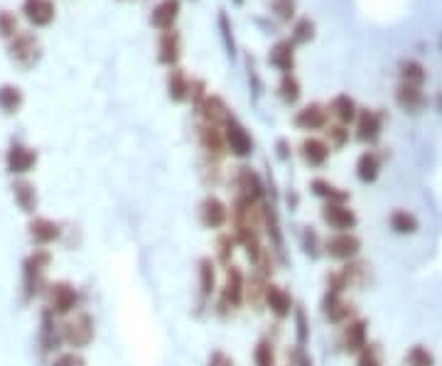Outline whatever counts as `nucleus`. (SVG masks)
<instances>
[{"label": "nucleus", "instance_id": "23", "mask_svg": "<svg viewBox=\"0 0 442 366\" xmlns=\"http://www.w3.org/2000/svg\"><path fill=\"white\" fill-rule=\"evenodd\" d=\"M300 158H302V163L307 165V168H312V170H322L327 163H330V158H332V150H330V145H327L322 138H317V136H307L305 140L300 142Z\"/></svg>", "mask_w": 442, "mask_h": 366}, {"label": "nucleus", "instance_id": "30", "mask_svg": "<svg viewBox=\"0 0 442 366\" xmlns=\"http://www.w3.org/2000/svg\"><path fill=\"white\" fill-rule=\"evenodd\" d=\"M268 64L278 69L280 74L295 71V45L290 40H278L268 52Z\"/></svg>", "mask_w": 442, "mask_h": 366}, {"label": "nucleus", "instance_id": "38", "mask_svg": "<svg viewBox=\"0 0 442 366\" xmlns=\"http://www.w3.org/2000/svg\"><path fill=\"white\" fill-rule=\"evenodd\" d=\"M300 249L310 261L322 258V236H320V231H317V226H312V224L302 226L300 229Z\"/></svg>", "mask_w": 442, "mask_h": 366}, {"label": "nucleus", "instance_id": "1", "mask_svg": "<svg viewBox=\"0 0 442 366\" xmlns=\"http://www.w3.org/2000/svg\"><path fill=\"white\" fill-rule=\"evenodd\" d=\"M54 263L52 249H32L20 263V285H17V298L20 305H32L45 295V288L50 283V268Z\"/></svg>", "mask_w": 442, "mask_h": 366}, {"label": "nucleus", "instance_id": "3", "mask_svg": "<svg viewBox=\"0 0 442 366\" xmlns=\"http://www.w3.org/2000/svg\"><path fill=\"white\" fill-rule=\"evenodd\" d=\"M45 310H50L57 320H66L69 315L79 312L84 307V293L77 283H71V280H50L45 288Z\"/></svg>", "mask_w": 442, "mask_h": 366}, {"label": "nucleus", "instance_id": "46", "mask_svg": "<svg viewBox=\"0 0 442 366\" xmlns=\"http://www.w3.org/2000/svg\"><path fill=\"white\" fill-rule=\"evenodd\" d=\"M47 366H89L87 356L82 351H71V349H61L59 354H54Z\"/></svg>", "mask_w": 442, "mask_h": 366}, {"label": "nucleus", "instance_id": "27", "mask_svg": "<svg viewBox=\"0 0 442 366\" xmlns=\"http://www.w3.org/2000/svg\"><path fill=\"white\" fill-rule=\"evenodd\" d=\"M22 15L35 27H47L54 22L57 8L52 0H25V3H22Z\"/></svg>", "mask_w": 442, "mask_h": 366}, {"label": "nucleus", "instance_id": "37", "mask_svg": "<svg viewBox=\"0 0 442 366\" xmlns=\"http://www.w3.org/2000/svg\"><path fill=\"white\" fill-rule=\"evenodd\" d=\"M278 98L285 106H297L302 98V84L295 74H280L278 82Z\"/></svg>", "mask_w": 442, "mask_h": 366}, {"label": "nucleus", "instance_id": "32", "mask_svg": "<svg viewBox=\"0 0 442 366\" xmlns=\"http://www.w3.org/2000/svg\"><path fill=\"white\" fill-rule=\"evenodd\" d=\"M327 113L334 118V123L349 126V123H354L356 116H359V106H356V101L349 94H337V96L327 103Z\"/></svg>", "mask_w": 442, "mask_h": 366}, {"label": "nucleus", "instance_id": "18", "mask_svg": "<svg viewBox=\"0 0 442 366\" xmlns=\"http://www.w3.org/2000/svg\"><path fill=\"white\" fill-rule=\"evenodd\" d=\"M197 142L204 150L207 160L221 163L226 158V145H224V131L221 126H212V123L197 121Z\"/></svg>", "mask_w": 442, "mask_h": 366}, {"label": "nucleus", "instance_id": "20", "mask_svg": "<svg viewBox=\"0 0 442 366\" xmlns=\"http://www.w3.org/2000/svg\"><path fill=\"white\" fill-rule=\"evenodd\" d=\"M13 202L20 209L25 217H35L37 209H40V194H37V184L27 177H15L10 184Z\"/></svg>", "mask_w": 442, "mask_h": 366}, {"label": "nucleus", "instance_id": "31", "mask_svg": "<svg viewBox=\"0 0 442 366\" xmlns=\"http://www.w3.org/2000/svg\"><path fill=\"white\" fill-rule=\"evenodd\" d=\"M307 189H310L312 197H317L322 204H327V202H351L349 189L337 187L334 182H330V180H325V177H312L310 187Z\"/></svg>", "mask_w": 442, "mask_h": 366}, {"label": "nucleus", "instance_id": "53", "mask_svg": "<svg viewBox=\"0 0 442 366\" xmlns=\"http://www.w3.org/2000/svg\"><path fill=\"white\" fill-rule=\"evenodd\" d=\"M275 155H278L280 163H288V160L293 158V148H290V142L285 140V138L275 140Z\"/></svg>", "mask_w": 442, "mask_h": 366}, {"label": "nucleus", "instance_id": "49", "mask_svg": "<svg viewBox=\"0 0 442 366\" xmlns=\"http://www.w3.org/2000/svg\"><path fill=\"white\" fill-rule=\"evenodd\" d=\"M285 361H288V366H315V359L310 356V351L297 344H293L285 351Z\"/></svg>", "mask_w": 442, "mask_h": 366}, {"label": "nucleus", "instance_id": "42", "mask_svg": "<svg viewBox=\"0 0 442 366\" xmlns=\"http://www.w3.org/2000/svg\"><path fill=\"white\" fill-rule=\"evenodd\" d=\"M322 133H325V138H322V140L330 145L332 153H334V150H344L346 145H349V140H351L349 126H341V123H327V128Z\"/></svg>", "mask_w": 442, "mask_h": 366}, {"label": "nucleus", "instance_id": "11", "mask_svg": "<svg viewBox=\"0 0 442 366\" xmlns=\"http://www.w3.org/2000/svg\"><path fill=\"white\" fill-rule=\"evenodd\" d=\"M61 234H64V224L57 219L40 217V214L27 219V239L32 249H52L61 241Z\"/></svg>", "mask_w": 442, "mask_h": 366}, {"label": "nucleus", "instance_id": "4", "mask_svg": "<svg viewBox=\"0 0 442 366\" xmlns=\"http://www.w3.org/2000/svg\"><path fill=\"white\" fill-rule=\"evenodd\" d=\"M96 339V317L87 310H79L61 320V344L64 349L84 351Z\"/></svg>", "mask_w": 442, "mask_h": 366}, {"label": "nucleus", "instance_id": "34", "mask_svg": "<svg viewBox=\"0 0 442 366\" xmlns=\"http://www.w3.org/2000/svg\"><path fill=\"white\" fill-rule=\"evenodd\" d=\"M388 229L398 236H413L420 229V219L413 212H408V209H393L388 214Z\"/></svg>", "mask_w": 442, "mask_h": 366}, {"label": "nucleus", "instance_id": "51", "mask_svg": "<svg viewBox=\"0 0 442 366\" xmlns=\"http://www.w3.org/2000/svg\"><path fill=\"white\" fill-rule=\"evenodd\" d=\"M207 96H209L207 82H204V79H192V82H189V98H187V101L192 103V108H197Z\"/></svg>", "mask_w": 442, "mask_h": 366}, {"label": "nucleus", "instance_id": "29", "mask_svg": "<svg viewBox=\"0 0 442 366\" xmlns=\"http://www.w3.org/2000/svg\"><path fill=\"white\" fill-rule=\"evenodd\" d=\"M236 251H239V244H236L234 234H231L229 229H224V231H219V234L214 236V249L209 256H212L214 263H216L219 268H226V265L234 263Z\"/></svg>", "mask_w": 442, "mask_h": 366}, {"label": "nucleus", "instance_id": "7", "mask_svg": "<svg viewBox=\"0 0 442 366\" xmlns=\"http://www.w3.org/2000/svg\"><path fill=\"white\" fill-rule=\"evenodd\" d=\"M364 241L356 231H330L322 239V256H327L334 263H346L361 256Z\"/></svg>", "mask_w": 442, "mask_h": 366}, {"label": "nucleus", "instance_id": "47", "mask_svg": "<svg viewBox=\"0 0 442 366\" xmlns=\"http://www.w3.org/2000/svg\"><path fill=\"white\" fill-rule=\"evenodd\" d=\"M270 13H273L280 22H290L295 20L297 3H295V0H270Z\"/></svg>", "mask_w": 442, "mask_h": 366}, {"label": "nucleus", "instance_id": "9", "mask_svg": "<svg viewBox=\"0 0 442 366\" xmlns=\"http://www.w3.org/2000/svg\"><path fill=\"white\" fill-rule=\"evenodd\" d=\"M224 145H226V155H231V158L236 160H249L251 155H253V136H251V131L244 126V123L239 121L236 116H231L229 121L224 123Z\"/></svg>", "mask_w": 442, "mask_h": 366}, {"label": "nucleus", "instance_id": "2", "mask_svg": "<svg viewBox=\"0 0 442 366\" xmlns=\"http://www.w3.org/2000/svg\"><path fill=\"white\" fill-rule=\"evenodd\" d=\"M244 307H246V270L241 265L231 263L224 268V278L219 280V293L214 298L209 312L214 317H219V320H229V317H234Z\"/></svg>", "mask_w": 442, "mask_h": 366}, {"label": "nucleus", "instance_id": "41", "mask_svg": "<svg viewBox=\"0 0 442 366\" xmlns=\"http://www.w3.org/2000/svg\"><path fill=\"white\" fill-rule=\"evenodd\" d=\"M398 71H401V84H411V87H422V84L427 82L425 66H422L418 59H403L401 66H398Z\"/></svg>", "mask_w": 442, "mask_h": 366}, {"label": "nucleus", "instance_id": "25", "mask_svg": "<svg viewBox=\"0 0 442 366\" xmlns=\"http://www.w3.org/2000/svg\"><path fill=\"white\" fill-rule=\"evenodd\" d=\"M383 170V155L376 153V150H364L356 160V180L361 184H374L378 177H381Z\"/></svg>", "mask_w": 442, "mask_h": 366}, {"label": "nucleus", "instance_id": "5", "mask_svg": "<svg viewBox=\"0 0 442 366\" xmlns=\"http://www.w3.org/2000/svg\"><path fill=\"white\" fill-rule=\"evenodd\" d=\"M197 273V298H194V317H202L209 312L214 298L219 293V265L214 263L212 256H199L194 263Z\"/></svg>", "mask_w": 442, "mask_h": 366}, {"label": "nucleus", "instance_id": "40", "mask_svg": "<svg viewBox=\"0 0 442 366\" xmlns=\"http://www.w3.org/2000/svg\"><path fill=\"white\" fill-rule=\"evenodd\" d=\"M253 366H278V351H275V339L273 337H260L253 346Z\"/></svg>", "mask_w": 442, "mask_h": 366}, {"label": "nucleus", "instance_id": "6", "mask_svg": "<svg viewBox=\"0 0 442 366\" xmlns=\"http://www.w3.org/2000/svg\"><path fill=\"white\" fill-rule=\"evenodd\" d=\"M35 349L37 356H40L42 364L52 359L54 354H59L64 349L61 344V320H57L50 310L42 307L40 310V320H37V335H35Z\"/></svg>", "mask_w": 442, "mask_h": 366}, {"label": "nucleus", "instance_id": "28", "mask_svg": "<svg viewBox=\"0 0 442 366\" xmlns=\"http://www.w3.org/2000/svg\"><path fill=\"white\" fill-rule=\"evenodd\" d=\"M337 270H339L346 290L349 288H366V285H369V278H371V265L366 263V261H361V258L346 261V263H341Z\"/></svg>", "mask_w": 442, "mask_h": 366}, {"label": "nucleus", "instance_id": "52", "mask_svg": "<svg viewBox=\"0 0 442 366\" xmlns=\"http://www.w3.org/2000/svg\"><path fill=\"white\" fill-rule=\"evenodd\" d=\"M207 366H236V361H234V356H231L229 351L214 349L212 354H209V359H207Z\"/></svg>", "mask_w": 442, "mask_h": 366}, {"label": "nucleus", "instance_id": "35", "mask_svg": "<svg viewBox=\"0 0 442 366\" xmlns=\"http://www.w3.org/2000/svg\"><path fill=\"white\" fill-rule=\"evenodd\" d=\"M189 82L192 79L187 77V71L179 69V66H172L168 71V96L170 101L175 103H184L189 98Z\"/></svg>", "mask_w": 442, "mask_h": 366}, {"label": "nucleus", "instance_id": "14", "mask_svg": "<svg viewBox=\"0 0 442 366\" xmlns=\"http://www.w3.org/2000/svg\"><path fill=\"white\" fill-rule=\"evenodd\" d=\"M322 315L330 322L332 327H341L346 322H351L354 317H359V307H356L354 300H346V295H339V293H327L322 295Z\"/></svg>", "mask_w": 442, "mask_h": 366}, {"label": "nucleus", "instance_id": "44", "mask_svg": "<svg viewBox=\"0 0 442 366\" xmlns=\"http://www.w3.org/2000/svg\"><path fill=\"white\" fill-rule=\"evenodd\" d=\"M315 22L310 20V17H300V20H295L293 25V32H290V42H293L295 47L297 45H310L312 40H315Z\"/></svg>", "mask_w": 442, "mask_h": 366}, {"label": "nucleus", "instance_id": "13", "mask_svg": "<svg viewBox=\"0 0 442 366\" xmlns=\"http://www.w3.org/2000/svg\"><path fill=\"white\" fill-rule=\"evenodd\" d=\"M320 219L330 231H356V226H359V214L351 209L349 202L322 204Z\"/></svg>", "mask_w": 442, "mask_h": 366}, {"label": "nucleus", "instance_id": "17", "mask_svg": "<svg viewBox=\"0 0 442 366\" xmlns=\"http://www.w3.org/2000/svg\"><path fill=\"white\" fill-rule=\"evenodd\" d=\"M37 160H40L37 150L25 145V142L15 140L10 142V148L6 150V170L13 177H27V175L37 168Z\"/></svg>", "mask_w": 442, "mask_h": 366}, {"label": "nucleus", "instance_id": "8", "mask_svg": "<svg viewBox=\"0 0 442 366\" xmlns=\"http://www.w3.org/2000/svg\"><path fill=\"white\" fill-rule=\"evenodd\" d=\"M197 219L202 229L219 234V231L229 229V204L214 192L204 194L202 202L197 204Z\"/></svg>", "mask_w": 442, "mask_h": 366}, {"label": "nucleus", "instance_id": "39", "mask_svg": "<svg viewBox=\"0 0 442 366\" xmlns=\"http://www.w3.org/2000/svg\"><path fill=\"white\" fill-rule=\"evenodd\" d=\"M25 103V96H22V89L15 87V84H3L0 87V111L6 116H15L17 111Z\"/></svg>", "mask_w": 442, "mask_h": 366}, {"label": "nucleus", "instance_id": "16", "mask_svg": "<svg viewBox=\"0 0 442 366\" xmlns=\"http://www.w3.org/2000/svg\"><path fill=\"white\" fill-rule=\"evenodd\" d=\"M369 320L366 317H354L351 322L339 327V337H337V344L344 354L356 356L366 344H369Z\"/></svg>", "mask_w": 442, "mask_h": 366}, {"label": "nucleus", "instance_id": "12", "mask_svg": "<svg viewBox=\"0 0 442 366\" xmlns=\"http://www.w3.org/2000/svg\"><path fill=\"white\" fill-rule=\"evenodd\" d=\"M295 305H297V300L293 298V293H290L285 285L270 280L263 293V310H268V315L273 317L278 325H283V322H288L290 317H293Z\"/></svg>", "mask_w": 442, "mask_h": 366}, {"label": "nucleus", "instance_id": "22", "mask_svg": "<svg viewBox=\"0 0 442 366\" xmlns=\"http://www.w3.org/2000/svg\"><path fill=\"white\" fill-rule=\"evenodd\" d=\"M194 113H197V121L212 123V126H221V128H224V123L234 116L229 103L219 96V94H209V96L194 108Z\"/></svg>", "mask_w": 442, "mask_h": 366}, {"label": "nucleus", "instance_id": "43", "mask_svg": "<svg viewBox=\"0 0 442 366\" xmlns=\"http://www.w3.org/2000/svg\"><path fill=\"white\" fill-rule=\"evenodd\" d=\"M403 366H437V359L425 344H413L403 356Z\"/></svg>", "mask_w": 442, "mask_h": 366}, {"label": "nucleus", "instance_id": "26", "mask_svg": "<svg viewBox=\"0 0 442 366\" xmlns=\"http://www.w3.org/2000/svg\"><path fill=\"white\" fill-rule=\"evenodd\" d=\"M179 13H182V3L179 0H160L158 6L150 13V25L155 30H175V22H177Z\"/></svg>", "mask_w": 442, "mask_h": 366}, {"label": "nucleus", "instance_id": "21", "mask_svg": "<svg viewBox=\"0 0 442 366\" xmlns=\"http://www.w3.org/2000/svg\"><path fill=\"white\" fill-rule=\"evenodd\" d=\"M327 123H330V113H327V106H322V103H307L300 111H295L293 116V126L302 133L325 131Z\"/></svg>", "mask_w": 442, "mask_h": 366}, {"label": "nucleus", "instance_id": "19", "mask_svg": "<svg viewBox=\"0 0 442 366\" xmlns=\"http://www.w3.org/2000/svg\"><path fill=\"white\" fill-rule=\"evenodd\" d=\"M10 59L20 64L22 69H30L40 59V40L35 32H17L10 42Z\"/></svg>", "mask_w": 442, "mask_h": 366}, {"label": "nucleus", "instance_id": "24", "mask_svg": "<svg viewBox=\"0 0 442 366\" xmlns=\"http://www.w3.org/2000/svg\"><path fill=\"white\" fill-rule=\"evenodd\" d=\"M179 57H182V37H179L177 30H165L160 32V42H158V61L163 66H177Z\"/></svg>", "mask_w": 442, "mask_h": 366}, {"label": "nucleus", "instance_id": "10", "mask_svg": "<svg viewBox=\"0 0 442 366\" xmlns=\"http://www.w3.org/2000/svg\"><path fill=\"white\" fill-rule=\"evenodd\" d=\"M231 184H234V197L249 199L253 204H260L268 197V189H265V180L260 177V173H256L249 165H239L231 175Z\"/></svg>", "mask_w": 442, "mask_h": 366}, {"label": "nucleus", "instance_id": "15", "mask_svg": "<svg viewBox=\"0 0 442 366\" xmlns=\"http://www.w3.org/2000/svg\"><path fill=\"white\" fill-rule=\"evenodd\" d=\"M383 121H386V113L378 108H359V116L354 121V138L361 145H376L381 140Z\"/></svg>", "mask_w": 442, "mask_h": 366}, {"label": "nucleus", "instance_id": "48", "mask_svg": "<svg viewBox=\"0 0 442 366\" xmlns=\"http://www.w3.org/2000/svg\"><path fill=\"white\" fill-rule=\"evenodd\" d=\"M219 30H221V40H224L226 54L234 57L236 54V42H234V27H231V20L224 10H219Z\"/></svg>", "mask_w": 442, "mask_h": 366}, {"label": "nucleus", "instance_id": "45", "mask_svg": "<svg viewBox=\"0 0 442 366\" xmlns=\"http://www.w3.org/2000/svg\"><path fill=\"white\" fill-rule=\"evenodd\" d=\"M356 366H383V349L376 342H369L364 349L356 354Z\"/></svg>", "mask_w": 442, "mask_h": 366}, {"label": "nucleus", "instance_id": "36", "mask_svg": "<svg viewBox=\"0 0 442 366\" xmlns=\"http://www.w3.org/2000/svg\"><path fill=\"white\" fill-rule=\"evenodd\" d=\"M293 332H295V344L302 346V349H307V344H310V337H312V325H310V312L305 310V305L302 302H297L293 310Z\"/></svg>", "mask_w": 442, "mask_h": 366}, {"label": "nucleus", "instance_id": "33", "mask_svg": "<svg viewBox=\"0 0 442 366\" xmlns=\"http://www.w3.org/2000/svg\"><path fill=\"white\" fill-rule=\"evenodd\" d=\"M396 103L406 113H420L427 106V96L422 87H411V84H398L396 89Z\"/></svg>", "mask_w": 442, "mask_h": 366}, {"label": "nucleus", "instance_id": "50", "mask_svg": "<svg viewBox=\"0 0 442 366\" xmlns=\"http://www.w3.org/2000/svg\"><path fill=\"white\" fill-rule=\"evenodd\" d=\"M17 17L8 10H0V37L3 40H13L17 35Z\"/></svg>", "mask_w": 442, "mask_h": 366}, {"label": "nucleus", "instance_id": "54", "mask_svg": "<svg viewBox=\"0 0 442 366\" xmlns=\"http://www.w3.org/2000/svg\"><path fill=\"white\" fill-rule=\"evenodd\" d=\"M241 3H244V0H236V6H241Z\"/></svg>", "mask_w": 442, "mask_h": 366}]
</instances>
